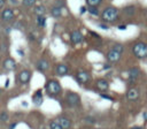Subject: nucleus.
<instances>
[{"instance_id": "1", "label": "nucleus", "mask_w": 147, "mask_h": 129, "mask_svg": "<svg viewBox=\"0 0 147 129\" xmlns=\"http://www.w3.org/2000/svg\"><path fill=\"white\" fill-rule=\"evenodd\" d=\"M118 14H119V12H118L117 8H115V7H107V8L102 12L101 18H102L105 22L111 23V22H115V21L118 18Z\"/></svg>"}, {"instance_id": "2", "label": "nucleus", "mask_w": 147, "mask_h": 129, "mask_svg": "<svg viewBox=\"0 0 147 129\" xmlns=\"http://www.w3.org/2000/svg\"><path fill=\"white\" fill-rule=\"evenodd\" d=\"M132 52L138 59H145L147 56V44L142 41L136 43L132 47Z\"/></svg>"}, {"instance_id": "3", "label": "nucleus", "mask_w": 147, "mask_h": 129, "mask_svg": "<svg viewBox=\"0 0 147 129\" xmlns=\"http://www.w3.org/2000/svg\"><path fill=\"white\" fill-rule=\"evenodd\" d=\"M45 89H46V91H47V93H48L49 96H57V94L61 92V90H62L60 83H59L56 79H49V81L46 83Z\"/></svg>"}, {"instance_id": "4", "label": "nucleus", "mask_w": 147, "mask_h": 129, "mask_svg": "<svg viewBox=\"0 0 147 129\" xmlns=\"http://www.w3.org/2000/svg\"><path fill=\"white\" fill-rule=\"evenodd\" d=\"M65 100H67V104L70 106V107H76L79 105L80 103V98L77 93L75 92H68L67 93V97H65Z\"/></svg>"}, {"instance_id": "5", "label": "nucleus", "mask_w": 147, "mask_h": 129, "mask_svg": "<svg viewBox=\"0 0 147 129\" xmlns=\"http://www.w3.org/2000/svg\"><path fill=\"white\" fill-rule=\"evenodd\" d=\"M76 79L80 83V84H85L90 81V75L87 71L85 70H78L76 74Z\"/></svg>"}, {"instance_id": "6", "label": "nucleus", "mask_w": 147, "mask_h": 129, "mask_svg": "<svg viewBox=\"0 0 147 129\" xmlns=\"http://www.w3.org/2000/svg\"><path fill=\"white\" fill-rule=\"evenodd\" d=\"M139 98V90L136 88H130L126 91V99L130 101H136Z\"/></svg>"}, {"instance_id": "7", "label": "nucleus", "mask_w": 147, "mask_h": 129, "mask_svg": "<svg viewBox=\"0 0 147 129\" xmlns=\"http://www.w3.org/2000/svg\"><path fill=\"white\" fill-rule=\"evenodd\" d=\"M83 39H84V37L79 30H75L70 33V40L72 44H79V43H82Z\"/></svg>"}, {"instance_id": "8", "label": "nucleus", "mask_w": 147, "mask_h": 129, "mask_svg": "<svg viewBox=\"0 0 147 129\" xmlns=\"http://www.w3.org/2000/svg\"><path fill=\"white\" fill-rule=\"evenodd\" d=\"M140 75V70L137 67H132L129 69V81L130 83H134Z\"/></svg>"}, {"instance_id": "9", "label": "nucleus", "mask_w": 147, "mask_h": 129, "mask_svg": "<svg viewBox=\"0 0 147 129\" xmlns=\"http://www.w3.org/2000/svg\"><path fill=\"white\" fill-rule=\"evenodd\" d=\"M56 120L60 123V126H61L62 129H70L71 126H72L71 120L68 119V117H65V116H59V117H56Z\"/></svg>"}, {"instance_id": "10", "label": "nucleus", "mask_w": 147, "mask_h": 129, "mask_svg": "<svg viewBox=\"0 0 147 129\" xmlns=\"http://www.w3.org/2000/svg\"><path fill=\"white\" fill-rule=\"evenodd\" d=\"M119 59H121V53H118V52H116L114 50H110L107 53V60L109 62H111V63H115V62L119 61Z\"/></svg>"}, {"instance_id": "11", "label": "nucleus", "mask_w": 147, "mask_h": 129, "mask_svg": "<svg viewBox=\"0 0 147 129\" xmlns=\"http://www.w3.org/2000/svg\"><path fill=\"white\" fill-rule=\"evenodd\" d=\"M31 78V71L30 70H22L20 74H18V81L23 84H26Z\"/></svg>"}, {"instance_id": "12", "label": "nucleus", "mask_w": 147, "mask_h": 129, "mask_svg": "<svg viewBox=\"0 0 147 129\" xmlns=\"http://www.w3.org/2000/svg\"><path fill=\"white\" fill-rule=\"evenodd\" d=\"M68 71H69V68H68V66L64 64V63H59V64L55 67V74H56L57 76H64V75L68 74Z\"/></svg>"}, {"instance_id": "13", "label": "nucleus", "mask_w": 147, "mask_h": 129, "mask_svg": "<svg viewBox=\"0 0 147 129\" xmlns=\"http://www.w3.org/2000/svg\"><path fill=\"white\" fill-rule=\"evenodd\" d=\"M1 18H2L3 21H6V22L11 21V20L14 18V12H13L10 8H6V9H3L2 13H1Z\"/></svg>"}, {"instance_id": "14", "label": "nucleus", "mask_w": 147, "mask_h": 129, "mask_svg": "<svg viewBox=\"0 0 147 129\" xmlns=\"http://www.w3.org/2000/svg\"><path fill=\"white\" fill-rule=\"evenodd\" d=\"M95 86H96V89L100 90V91H107L108 88H109V84H108V82H107L105 78H99V79H96V82H95Z\"/></svg>"}, {"instance_id": "15", "label": "nucleus", "mask_w": 147, "mask_h": 129, "mask_svg": "<svg viewBox=\"0 0 147 129\" xmlns=\"http://www.w3.org/2000/svg\"><path fill=\"white\" fill-rule=\"evenodd\" d=\"M32 103L36 105V106H40L42 104V93H41V90H38L33 96H32Z\"/></svg>"}, {"instance_id": "16", "label": "nucleus", "mask_w": 147, "mask_h": 129, "mask_svg": "<svg viewBox=\"0 0 147 129\" xmlns=\"http://www.w3.org/2000/svg\"><path fill=\"white\" fill-rule=\"evenodd\" d=\"M3 68L7 69V70H14V69L16 68V62H15V60H14V59H10V58L6 59V60L3 61Z\"/></svg>"}, {"instance_id": "17", "label": "nucleus", "mask_w": 147, "mask_h": 129, "mask_svg": "<svg viewBox=\"0 0 147 129\" xmlns=\"http://www.w3.org/2000/svg\"><path fill=\"white\" fill-rule=\"evenodd\" d=\"M36 67H37L38 70H40V71H45V70H47V69L49 68V63H48L47 60L41 59V60H39V61L37 62Z\"/></svg>"}, {"instance_id": "18", "label": "nucleus", "mask_w": 147, "mask_h": 129, "mask_svg": "<svg viewBox=\"0 0 147 129\" xmlns=\"http://www.w3.org/2000/svg\"><path fill=\"white\" fill-rule=\"evenodd\" d=\"M33 12H34V14L37 16H44L45 13H46V9H45L44 6H36L34 9H33Z\"/></svg>"}, {"instance_id": "19", "label": "nucleus", "mask_w": 147, "mask_h": 129, "mask_svg": "<svg viewBox=\"0 0 147 129\" xmlns=\"http://www.w3.org/2000/svg\"><path fill=\"white\" fill-rule=\"evenodd\" d=\"M51 15H52L53 17H60V16L62 15L61 8H60V7H53V8L51 9Z\"/></svg>"}, {"instance_id": "20", "label": "nucleus", "mask_w": 147, "mask_h": 129, "mask_svg": "<svg viewBox=\"0 0 147 129\" xmlns=\"http://www.w3.org/2000/svg\"><path fill=\"white\" fill-rule=\"evenodd\" d=\"M37 24L41 28L46 25V17L45 16H37Z\"/></svg>"}, {"instance_id": "21", "label": "nucleus", "mask_w": 147, "mask_h": 129, "mask_svg": "<svg viewBox=\"0 0 147 129\" xmlns=\"http://www.w3.org/2000/svg\"><path fill=\"white\" fill-rule=\"evenodd\" d=\"M49 129H62V128H61L60 123L57 122V120L55 119V120H52L49 122Z\"/></svg>"}, {"instance_id": "22", "label": "nucleus", "mask_w": 147, "mask_h": 129, "mask_svg": "<svg viewBox=\"0 0 147 129\" xmlns=\"http://www.w3.org/2000/svg\"><path fill=\"white\" fill-rule=\"evenodd\" d=\"M102 2V0H86V3L90 7H96Z\"/></svg>"}, {"instance_id": "23", "label": "nucleus", "mask_w": 147, "mask_h": 129, "mask_svg": "<svg viewBox=\"0 0 147 129\" xmlns=\"http://www.w3.org/2000/svg\"><path fill=\"white\" fill-rule=\"evenodd\" d=\"M111 50H114V51H116V52H118V53L122 54V52H123V46H122L121 44H115Z\"/></svg>"}, {"instance_id": "24", "label": "nucleus", "mask_w": 147, "mask_h": 129, "mask_svg": "<svg viewBox=\"0 0 147 129\" xmlns=\"http://www.w3.org/2000/svg\"><path fill=\"white\" fill-rule=\"evenodd\" d=\"M36 3V0H23V5L26 7H32Z\"/></svg>"}, {"instance_id": "25", "label": "nucleus", "mask_w": 147, "mask_h": 129, "mask_svg": "<svg viewBox=\"0 0 147 129\" xmlns=\"http://www.w3.org/2000/svg\"><path fill=\"white\" fill-rule=\"evenodd\" d=\"M87 10H88V13H91L92 15H98V14H99V12H98V9H96L95 7H90V8H87Z\"/></svg>"}, {"instance_id": "26", "label": "nucleus", "mask_w": 147, "mask_h": 129, "mask_svg": "<svg viewBox=\"0 0 147 129\" xmlns=\"http://www.w3.org/2000/svg\"><path fill=\"white\" fill-rule=\"evenodd\" d=\"M0 120H1V121H3V122H5V121H7V120H8V114H7V113H5V112H2V113L0 114Z\"/></svg>"}, {"instance_id": "27", "label": "nucleus", "mask_w": 147, "mask_h": 129, "mask_svg": "<svg viewBox=\"0 0 147 129\" xmlns=\"http://www.w3.org/2000/svg\"><path fill=\"white\" fill-rule=\"evenodd\" d=\"M100 97H101V98H105V99H108V100H113V97L107 96V94H105V93H101V94H100Z\"/></svg>"}, {"instance_id": "28", "label": "nucleus", "mask_w": 147, "mask_h": 129, "mask_svg": "<svg viewBox=\"0 0 147 129\" xmlns=\"http://www.w3.org/2000/svg\"><path fill=\"white\" fill-rule=\"evenodd\" d=\"M86 10H87V8H86L85 6H82V7H80V9H79V12H80V14H84V13H85Z\"/></svg>"}, {"instance_id": "29", "label": "nucleus", "mask_w": 147, "mask_h": 129, "mask_svg": "<svg viewBox=\"0 0 147 129\" xmlns=\"http://www.w3.org/2000/svg\"><path fill=\"white\" fill-rule=\"evenodd\" d=\"M99 26H100L101 29H103V30H108V26H107L106 24H103V23H100V24H99Z\"/></svg>"}, {"instance_id": "30", "label": "nucleus", "mask_w": 147, "mask_h": 129, "mask_svg": "<svg viewBox=\"0 0 147 129\" xmlns=\"http://www.w3.org/2000/svg\"><path fill=\"white\" fill-rule=\"evenodd\" d=\"M125 29H126V25H124V24L118 25V30H125Z\"/></svg>"}, {"instance_id": "31", "label": "nucleus", "mask_w": 147, "mask_h": 129, "mask_svg": "<svg viewBox=\"0 0 147 129\" xmlns=\"http://www.w3.org/2000/svg\"><path fill=\"white\" fill-rule=\"evenodd\" d=\"M90 35H91V36H93V37H95V38H98V37H99V35H98L96 32H93V31H91V32H90Z\"/></svg>"}, {"instance_id": "32", "label": "nucleus", "mask_w": 147, "mask_h": 129, "mask_svg": "<svg viewBox=\"0 0 147 129\" xmlns=\"http://www.w3.org/2000/svg\"><path fill=\"white\" fill-rule=\"evenodd\" d=\"M16 126H17V123H16V122H14V123H11V124H10L9 129H15V127H16Z\"/></svg>"}, {"instance_id": "33", "label": "nucleus", "mask_w": 147, "mask_h": 129, "mask_svg": "<svg viewBox=\"0 0 147 129\" xmlns=\"http://www.w3.org/2000/svg\"><path fill=\"white\" fill-rule=\"evenodd\" d=\"M142 117H144V120H145V121L147 120V112H145V113L142 114Z\"/></svg>"}, {"instance_id": "34", "label": "nucleus", "mask_w": 147, "mask_h": 129, "mask_svg": "<svg viewBox=\"0 0 147 129\" xmlns=\"http://www.w3.org/2000/svg\"><path fill=\"white\" fill-rule=\"evenodd\" d=\"M5 5V0H0V8H2Z\"/></svg>"}, {"instance_id": "35", "label": "nucleus", "mask_w": 147, "mask_h": 129, "mask_svg": "<svg viewBox=\"0 0 147 129\" xmlns=\"http://www.w3.org/2000/svg\"><path fill=\"white\" fill-rule=\"evenodd\" d=\"M17 52H18V53H20V55H24V53H23V52H22V51H20V50H18V51H17Z\"/></svg>"}, {"instance_id": "36", "label": "nucleus", "mask_w": 147, "mask_h": 129, "mask_svg": "<svg viewBox=\"0 0 147 129\" xmlns=\"http://www.w3.org/2000/svg\"><path fill=\"white\" fill-rule=\"evenodd\" d=\"M131 129H142L141 127H133V128H131Z\"/></svg>"}, {"instance_id": "37", "label": "nucleus", "mask_w": 147, "mask_h": 129, "mask_svg": "<svg viewBox=\"0 0 147 129\" xmlns=\"http://www.w3.org/2000/svg\"><path fill=\"white\" fill-rule=\"evenodd\" d=\"M0 94H1V90H0Z\"/></svg>"}]
</instances>
